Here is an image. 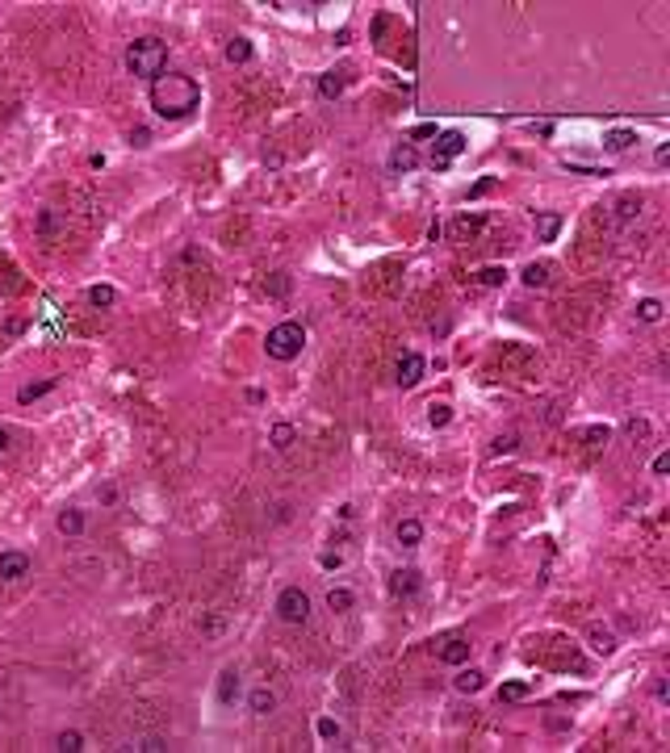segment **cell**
Returning a JSON list of instances; mask_svg holds the SVG:
<instances>
[{"instance_id":"obj_1","label":"cell","mask_w":670,"mask_h":753,"mask_svg":"<svg viewBox=\"0 0 670 753\" xmlns=\"http://www.w3.org/2000/svg\"><path fill=\"white\" fill-rule=\"evenodd\" d=\"M197 105H201V88H197L193 75L168 71V75L151 80V109H155L163 121H180V117H189Z\"/></svg>"},{"instance_id":"obj_25","label":"cell","mask_w":670,"mask_h":753,"mask_svg":"<svg viewBox=\"0 0 670 753\" xmlns=\"http://www.w3.org/2000/svg\"><path fill=\"white\" fill-rule=\"evenodd\" d=\"M252 59V42L247 38H231L226 42V63H247Z\"/></svg>"},{"instance_id":"obj_4","label":"cell","mask_w":670,"mask_h":753,"mask_svg":"<svg viewBox=\"0 0 670 753\" xmlns=\"http://www.w3.org/2000/svg\"><path fill=\"white\" fill-rule=\"evenodd\" d=\"M277 616H281L285 624H306V620H310V595H306L302 586H285V590L277 595Z\"/></svg>"},{"instance_id":"obj_28","label":"cell","mask_w":670,"mask_h":753,"mask_svg":"<svg viewBox=\"0 0 670 753\" xmlns=\"http://www.w3.org/2000/svg\"><path fill=\"white\" fill-rule=\"evenodd\" d=\"M54 750H59V753H80V750H84V737H80L75 729H67V733H59V737H54Z\"/></svg>"},{"instance_id":"obj_23","label":"cell","mask_w":670,"mask_h":753,"mask_svg":"<svg viewBox=\"0 0 670 753\" xmlns=\"http://www.w3.org/2000/svg\"><path fill=\"white\" fill-rule=\"evenodd\" d=\"M528 695H532L528 683H503V687H499V703H524Z\"/></svg>"},{"instance_id":"obj_11","label":"cell","mask_w":670,"mask_h":753,"mask_svg":"<svg viewBox=\"0 0 670 753\" xmlns=\"http://www.w3.org/2000/svg\"><path fill=\"white\" fill-rule=\"evenodd\" d=\"M390 590H394L398 599H411V595L419 590V569H394V574H390Z\"/></svg>"},{"instance_id":"obj_17","label":"cell","mask_w":670,"mask_h":753,"mask_svg":"<svg viewBox=\"0 0 670 753\" xmlns=\"http://www.w3.org/2000/svg\"><path fill=\"white\" fill-rule=\"evenodd\" d=\"M54 528H59V536H80V532H84V511H75V507L59 511Z\"/></svg>"},{"instance_id":"obj_20","label":"cell","mask_w":670,"mask_h":753,"mask_svg":"<svg viewBox=\"0 0 670 753\" xmlns=\"http://www.w3.org/2000/svg\"><path fill=\"white\" fill-rule=\"evenodd\" d=\"M562 230V214H541L537 218V243H553Z\"/></svg>"},{"instance_id":"obj_27","label":"cell","mask_w":670,"mask_h":753,"mask_svg":"<svg viewBox=\"0 0 670 753\" xmlns=\"http://www.w3.org/2000/svg\"><path fill=\"white\" fill-rule=\"evenodd\" d=\"M428 423H432L436 431L449 427V423H453V406H449V402H432V406H428Z\"/></svg>"},{"instance_id":"obj_21","label":"cell","mask_w":670,"mask_h":753,"mask_svg":"<svg viewBox=\"0 0 670 753\" xmlns=\"http://www.w3.org/2000/svg\"><path fill=\"white\" fill-rule=\"evenodd\" d=\"M327 607L344 616V611H352V607H356V595H352L348 586H331V590H327Z\"/></svg>"},{"instance_id":"obj_6","label":"cell","mask_w":670,"mask_h":753,"mask_svg":"<svg viewBox=\"0 0 670 753\" xmlns=\"http://www.w3.org/2000/svg\"><path fill=\"white\" fill-rule=\"evenodd\" d=\"M29 578V557L21 549H4L0 553V582H21Z\"/></svg>"},{"instance_id":"obj_10","label":"cell","mask_w":670,"mask_h":753,"mask_svg":"<svg viewBox=\"0 0 670 753\" xmlns=\"http://www.w3.org/2000/svg\"><path fill=\"white\" fill-rule=\"evenodd\" d=\"M415 167H419V151L411 142H398L390 151V172H415Z\"/></svg>"},{"instance_id":"obj_35","label":"cell","mask_w":670,"mask_h":753,"mask_svg":"<svg viewBox=\"0 0 670 753\" xmlns=\"http://www.w3.org/2000/svg\"><path fill=\"white\" fill-rule=\"evenodd\" d=\"M319 737H323V741H335V737H340V720L323 716V720H319Z\"/></svg>"},{"instance_id":"obj_40","label":"cell","mask_w":670,"mask_h":753,"mask_svg":"<svg viewBox=\"0 0 670 753\" xmlns=\"http://www.w3.org/2000/svg\"><path fill=\"white\" fill-rule=\"evenodd\" d=\"M650 469H654V477H667V473H670V452H658Z\"/></svg>"},{"instance_id":"obj_45","label":"cell","mask_w":670,"mask_h":753,"mask_svg":"<svg viewBox=\"0 0 670 753\" xmlns=\"http://www.w3.org/2000/svg\"><path fill=\"white\" fill-rule=\"evenodd\" d=\"M532 130H537V134H545V138H549V134H553V121H532Z\"/></svg>"},{"instance_id":"obj_31","label":"cell","mask_w":670,"mask_h":753,"mask_svg":"<svg viewBox=\"0 0 670 753\" xmlns=\"http://www.w3.org/2000/svg\"><path fill=\"white\" fill-rule=\"evenodd\" d=\"M616 205H620V218H625V222H629V218H637V214H641V197H633V193H625V197H620V201H616Z\"/></svg>"},{"instance_id":"obj_42","label":"cell","mask_w":670,"mask_h":753,"mask_svg":"<svg viewBox=\"0 0 670 753\" xmlns=\"http://www.w3.org/2000/svg\"><path fill=\"white\" fill-rule=\"evenodd\" d=\"M608 435H612L608 427H591V431H587V440H591V444H608Z\"/></svg>"},{"instance_id":"obj_13","label":"cell","mask_w":670,"mask_h":753,"mask_svg":"<svg viewBox=\"0 0 670 753\" xmlns=\"http://www.w3.org/2000/svg\"><path fill=\"white\" fill-rule=\"evenodd\" d=\"M235 699H239V670H235V666H226V670L218 674V703H222V708H231Z\"/></svg>"},{"instance_id":"obj_26","label":"cell","mask_w":670,"mask_h":753,"mask_svg":"<svg viewBox=\"0 0 670 753\" xmlns=\"http://www.w3.org/2000/svg\"><path fill=\"white\" fill-rule=\"evenodd\" d=\"M520 281H524L528 289H541V285H549V264H528Z\"/></svg>"},{"instance_id":"obj_15","label":"cell","mask_w":670,"mask_h":753,"mask_svg":"<svg viewBox=\"0 0 670 753\" xmlns=\"http://www.w3.org/2000/svg\"><path fill=\"white\" fill-rule=\"evenodd\" d=\"M394 536H398L402 549H419V544H423V523H419V519H398Z\"/></svg>"},{"instance_id":"obj_16","label":"cell","mask_w":670,"mask_h":753,"mask_svg":"<svg viewBox=\"0 0 670 753\" xmlns=\"http://www.w3.org/2000/svg\"><path fill=\"white\" fill-rule=\"evenodd\" d=\"M54 385H59V377H42V381H29V385H21V389H17V402H21V406H25V402H38V398H46V394H50Z\"/></svg>"},{"instance_id":"obj_7","label":"cell","mask_w":670,"mask_h":753,"mask_svg":"<svg viewBox=\"0 0 670 753\" xmlns=\"http://www.w3.org/2000/svg\"><path fill=\"white\" fill-rule=\"evenodd\" d=\"M423 373H428V360H423L419 352H407V356L398 360V385H402V389H415V385L423 381Z\"/></svg>"},{"instance_id":"obj_5","label":"cell","mask_w":670,"mask_h":753,"mask_svg":"<svg viewBox=\"0 0 670 753\" xmlns=\"http://www.w3.org/2000/svg\"><path fill=\"white\" fill-rule=\"evenodd\" d=\"M465 151V134L461 130H444L436 134V151H432V167H449L457 155Z\"/></svg>"},{"instance_id":"obj_44","label":"cell","mask_w":670,"mask_h":753,"mask_svg":"<svg viewBox=\"0 0 670 753\" xmlns=\"http://www.w3.org/2000/svg\"><path fill=\"white\" fill-rule=\"evenodd\" d=\"M654 159H658V163H670V142H662V147L654 151Z\"/></svg>"},{"instance_id":"obj_34","label":"cell","mask_w":670,"mask_h":753,"mask_svg":"<svg viewBox=\"0 0 670 753\" xmlns=\"http://www.w3.org/2000/svg\"><path fill=\"white\" fill-rule=\"evenodd\" d=\"M516 444H520V435H499V440L490 444V452H495V456H503V452H516Z\"/></svg>"},{"instance_id":"obj_8","label":"cell","mask_w":670,"mask_h":753,"mask_svg":"<svg viewBox=\"0 0 670 753\" xmlns=\"http://www.w3.org/2000/svg\"><path fill=\"white\" fill-rule=\"evenodd\" d=\"M469 649H474V645H469L465 636H449V641L440 645V653H436V657H440L444 666H453V670H457V666H465V662H469Z\"/></svg>"},{"instance_id":"obj_30","label":"cell","mask_w":670,"mask_h":753,"mask_svg":"<svg viewBox=\"0 0 670 753\" xmlns=\"http://www.w3.org/2000/svg\"><path fill=\"white\" fill-rule=\"evenodd\" d=\"M637 318H641V322H658V318H662V301H658V297L637 301Z\"/></svg>"},{"instance_id":"obj_33","label":"cell","mask_w":670,"mask_h":753,"mask_svg":"<svg viewBox=\"0 0 670 753\" xmlns=\"http://www.w3.org/2000/svg\"><path fill=\"white\" fill-rule=\"evenodd\" d=\"M126 750H143V753H159V750H168V741L163 737H143L138 745H126Z\"/></svg>"},{"instance_id":"obj_18","label":"cell","mask_w":670,"mask_h":753,"mask_svg":"<svg viewBox=\"0 0 670 753\" xmlns=\"http://www.w3.org/2000/svg\"><path fill=\"white\" fill-rule=\"evenodd\" d=\"M247 708H252L256 716H272V712H277V695H272L268 687H256V691L247 695Z\"/></svg>"},{"instance_id":"obj_12","label":"cell","mask_w":670,"mask_h":753,"mask_svg":"<svg viewBox=\"0 0 670 753\" xmlns=\"http://www.w3.org/2000/svg\"><path fill=\"white\" fill-rule=\"evenodd\" d=\"M482 683H486V674H482V670H474V666H457L453 687H457L461 695H478V691H482Z\"/></svg>"},{"instance_id":"obj_3","label":"cell","mask_w":670,"mask_h":753,"mask_svg":"<svg viewBox=\"0 0 670 753\" xmlns=\"http://www.w3.org/2000/svg\"><path fill=\"white\" fill-rule=\"evenodd\" d=\"M302 348H306V327H302V322H277V327L268 331V339H264L268 360H281V364L298 360Z\"/></svg>"},{"instance_id":"obj_41","label":"cell","mask_w":670,"mask_h":753,"mask_svg":"<svg viewBox=\"0 0 670 753\" xmlns=\"http://www.w3.org/2000/svg\"><path fill=\"white\" fill-rule=\"evenodd\" d=\"M201 632H205V636H218V632H222V616H210V620L201 624Z\"/></svg>"},{"instance_id":"obj_19","label":"cell","mask_w":670,"mask_h":753,"mask_svg":"<svg viewBox=\"0 0 670 753\" xmlns=\"http://www.w3.org/2000/svg\"><path fill=\"white\" fill-rule=\"evenodd\" d=\"M340 92H344V71H323V75H319V96H323V100H335Z\"/></svg>"},{"instance_id":"obj_2","label":"cell","mask_w":670,"mask_h":753,"mask_svg":"<svg viewBox=\"0 0 670 753\" xmlns=\"http://www.w3.org/2000/svg\"><path fill=\"white\" fill-rule=\"evenodd\" d=\"M168 67V46L159 38H134L126 46V71L138 80H159Z\"/></svg>"},{"instance_id":"obj_43","label":"cell","mask_w":670,"mask_h":753,"mask_svg":"<svg viewBox=\"0 0 670 753\" xmlns=\"http://www.w3.org/2000/svg\"><path fill=\"white\" fill-rule=\"evenodd\" d=\"M340 565H344L340 553H323V569H340Z\"/></svg>"},{"instance_id":"obj_14","label":"cell","mask_w":670,"mask_h":753,"mask_svg":"<svg viewBox=\"0 0 670 753\" xmlns=\"http://www.w3.org/2000/svg\"><path fill=\"white\" fill-rule=\"evenodd\" d=\"M633 142H641V138H637V130H629V126H616V130H608V134H604V147H608L612 155L629 151Z\"/></svg>"},{"instance_id":"obj_37","label":"cell","mask_w":670,"mask_h":753,"mask_svg":"<svg viewBox=\"0 0 670 753\" xmlns=\"http://www.w3.org/2000/svg\"><path fill=\"white\" fill-rule=\"evenodd\" d=\"M54 226H59V218H54L50 209H42V214H38V234H54Z\"/></svg>"},{"instance_id":"obj_36","label":"cell","mask_w":670,"mask_h":753,"mask_svg":"<svg viewBox=\"0 0 670 753\" xmlns=\"http://www.w3.org/2000/svg\"><path fill=\"white\" fill-rule=\"evenodd\" d=\"M130 147H138V151L151 147V130H147V126H134V130H130Z\"/></svg>"},{"instance_id":"obj_29","label":"cell","mask_w":670,"mask_h":753,"mask_svg":"<svg viewBox=\"0 0 670 753\" xmlns=\"http://www.w3.org/2000/svg\"><path fill=\"white\" fill-rule=\"evenodd\" d=\"M264 289H268V297H285V293L293 289V281H289V272H272Z\"/></svg>"},{"instance_id":"obj_39","label":"cell","mask_w":670,"mask_h":753,"mask_svg":"<svg viewBox=\"0 0 670 753\" xmlns=\"http://www.w3.org/2000/svg\"><path fill=\"white\" fill-rule=\"evenodd\" d=\"M474 230H482V214H474V218H461V222H457V234H474Z\"/></svg>"},{"instance_id":"obj_22","label":"cell","mask_w":670,"mask_h":753,"mask_svg":"<svg viewBox=\"0 0 670 753\" xmlns=\"http://www.w3.org/2000/svg\"><path fill=\"white\" fill-rule=\"evenodd\" d=\"M293 440H298V431H293L289 423H272V431H268V444H272L277 452H285V448H293Z\"/></svg>"},{"instance_id":"obj_24","label":"cell","mask_w":670,"mask_h":753,"mask_svg":"<svg viewBox=\"0 0 670 753\" xmlns=\"http://www.w3.org/2000/svg\"><path fill=\"white\" fill-rule=\"evenodd\" d=\"M88 301H92L96 310H109V306L117 301V289H113V285H92V289H88Z\"/></svg>"},{"instance_id":"obj_38","label":"cell","mask_w":670,"mask_h":753,"mask_svg":"<svg viewBox=\"0 0 670 753\" xmlns=\"http://www.w3.org/2000/svg\"><path fill=\"white\" fill-rule=\"evenodd\" d=\"M419 138H436V126H432V121H423V126H415V130L407 134V142H419Z\"/></svg>"},{"instance_id":"obj_9","label":"cell","mask_w":670,"mask_h":753,"mask_svg":"<svg viewBox=\"0 0 670 753\" xmlns=\"http://www.w3.org/2000/svg\"><path fill=\"white\" fill-rule=\"evenodd\" d=\"M587 645H591L599 657H612V653L620 649V645H616V632L604 628V624H591V628H587Z\"/></svg>"},{"instance_id":"obj_46","label":"cell","mask_w":670,"mask_h":753,"mask_svg":"<svg viewBox=\"0 0 670 753\" xmlns=\"http://www.w3.org/2000/svg\"><path fill=\"white\" fill-rule=\"evenodd\" d=\"M4 448H8V431L0 427V452H4Z\"/></svg>"},{"instance_id":"obj_32","label":"cell","mask_w":670,"mask_h":753,"mask_svg":"<svg viewBox=\"0 0 670 753\" xmlns=\"http://www.w3.org/2000/svg\"><path fill=\"white\" fill-rule=\"evenodd\" d=\"M478 281H482L486 289H499V285L507 281V272H503V268H482V272H478Z\"/></svg>"}]
</instances>
